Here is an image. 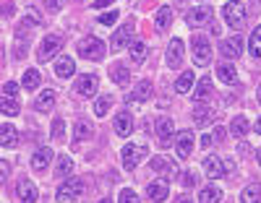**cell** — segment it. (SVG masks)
Masks as SVG:
<instances>
[{"instance_id": "1", "label": "cell", "mask_w": 261, "mask_h": 203, "mask_svg": "<svg viewBox=\"0 0 261 203\" xmlns=\"http://www.w3.org/2000/svg\"><path fill=\"white\" fill-rule=\"evenodd\" d=\"M76 50H79V57H84V60H102L107 52L102 39H97V37H84L76 44Z\"/></svg>"}, {"instance_id": "2", "label": "cell", "mask_w": 261, "mask_h": 203, "mask_svg": "<svg viewBox=\"0 0 261 203\" xmlns=\"http://www.w3.org/2000/svg\"><path fill=\"white\" fill-rule=\"evenodd\" d=\"M18 86L13 81H6L3 83V115L6 118H13L18 115Z\"/></svg>"}, {"instance_id": "3", "label": "cell", "mask_w": 261, "mask_h": 203, "mask_svg": "<svg viewBox=\"0 0 261 203\" xmlns=\"http://www.w3.org/2000/svg\"><path fill=\"white\" fill-rule=\"evenodd\" d=\"M222 16L227 21V26L241 29L243 26V18H246V6L241 3V0H230V3H225V8H222Z\"/></svg>"}, {"instance_id": "4", "label": "cell", "mask_w": 261, "mask_h": 203, "mask_svg": "<svg viewBox=\"0 0 261 203\" xmlns=\"http://www.w3.org/2000/svg\"><path fill=\"white\" fill-rule=\"evenodd\" d=\"M146 156V146H139V143H125L123 151H120V162L123 167L130 172V169H136V164Z\"/></svg>"}, {"instance_id": "5", "label": "cell", "mask_w": 261, "mask_h": 203, "mask_svg": "<svg viewBox=\"0 0 261 203\" xmlns=\"http://www.w3.org/2000/svg\"><path fill=\"white\" fill-rule=\"evenodd\" d=\"M81 193H84V183H81V180H76V177H71V180H65L63 185H58L55 198H58L60 203H71V200H76Z\"/></svg>"}, {"instance_id": "6", "label": "cell", "mask_w": 261, "mask_h": 203, "mask_svg": "<svg viewBox=\"0 0 261 203\" xmlns=\"http://www.w3.org/2000/svg\"><path fill=\"white\" fill-rule=\"evenodd\" d=\"M193 63L209 65L212 63V44L206 37H193Z\"/></svg>"}, {"instance_id": "7", "label": "cell", "mask_w": 261, "mask_h": 203, "mask_svg": "<svg viewBox=\"0 0 261 203\" xmlns=\"http://www.w3.org/2000/svg\"><path fill=\"white\" fill-rule=\"evenodd\" d=\"M134 21H128V24H123L115 34H113V42H110V50L113 52H120L123 47H125V44H130V42H134V39H130V34H134Z\"/></svg>"}, {"instance_id": "8", "label": "cell", "mask_w": 261, "mask_h": 203, "mask_svg": "<svg viewBox=\"0 0 261 203\" xmlns=\"http://www.w3.org/2000/svg\"><path fill=\"white\" fill-rule=\"evenodd\" d=\"M63 47V39L60 37H55V34H50V37H45L42 39V44H39V50H37V57L42 60V63H47L58 50Z\"/></svg>"}, {"instance_id": "9", "label": "cell", "mask_w": 261, "mask_h": 203, "mask_svg": "<svg viewBox=\"0 0 261 203\" xmlns=\"http://www.w3.org/2000/svg\"><path fill=\"white\" fill-rule=\"evenodd\" d=\"M175 154H178V159H188L191 156V151H193V133L191 130H183V133H178L175 135Z\"/></svg>"}, {"instance_id": "10", "label": "cell", "mask_w": 261, "mask_h": 203, "mask_svg": "<svg viewBox=\"0 0 261 203\" xmlns=\"http://www.w3.org/2000/svg\"><path fill=\"white\" fill-rule=\"evenodd\" d=\"M183 55H186L183 39H170V44H167V65H170V68H180Z\"/></svg>"}, {"instance_id": "11", "label": "cell", "mask_w": 261, "mask_h": 203, "mask_svg": "<svg viewBox=\"0 0 261 203\" xmlns=\"http://www.w3.org/2000/svg\"><path fill=\"white\" fill-rule=\"evenodd\" d=\"M222 55L227 60H238L243 55V37H227L222 39Z\"/></svg>"}, {"instance_id": "12", "label": "cell", "mask_w": 261, "mask_h": 203, "mask_svg": "<svg viewBox=\"0 0 261 203\" xmlns=\"http://www.w3.org/2000/svg\"><path fill=\"white\" fill-rule=\"evenodd\" d=\"M149 198L154 203H162L170 198V185L165 183V180H154V183H149Z\"/></svg>"}, {"instance_id": "13", "label": "cell", "mask_w": 261, "mask_h": 203, "mask_svg": "<svg viewBox=\"0 0 261 203\" xmlns=\"http://www.w3.org/2000/svg\"><path fill=\"white\" fill-rule=\"evenodd\" d=\"M154 130H157L160 141H162V149L172 146V143H170V141H172V120H170V118H160L157 125H154Z\"/></svg>"}, {"instance_id": "14", "label": "cell", "mask_w": 261, "mask_h": 203, "mask_svg": "<svg viewBox=\"0 0 261 203\" xmlns=\"http://www.w3.org/2000/svg\"><path fill=\"white\" fill-rule=\"evenodd\" d=\"M209 18H212V8H209V6H199V8L188 11V24H191V26L209 24Z\"/></svg>"}, {"instance_id": "15", "label": "cell", "mask_w": 261, "mask_h": 203, "mask_svg": "<svg viewBox=\"0 0 261 203\" xmlns=\"http://www.w3.org/2000/svg\"><path fill=\"white\" fill-rule=\"evenodd\" d=\"M204 172H206V177H212V180H217V177H222L225 175V167H222V159L220 156H206L204 159Z\"/></svg>"}, {"instance_id": "16", "label": "cell", "mask_w": 261, "mask_h": 203, "mask_svg": "<svg viewBox=\"0 0 261 203\" xmlns=\"http://www.w3.org/2000/svg\"><path fill=\"white\" fill-rule=\"evenodd\" d=\"M73 71H76L73 57H68V55L58 57V63H55V76H58V78H71V76H73Z\"/></svg>"}, {"instance_id": "17", "label": "cell", "mask_w": 261, "mask_h": 203, "mask_svg": "<svg viewBox=\"0 0 261 203\" xmlns=\"http://www.w3.org/2000/svg\"><path fill=\"white\" fill-rule=\"evenodd\" d=\"M18 203H37V185L32 180H24L18 185Z\"/></svg>"}, {"instance_id": "18", "label": "cell", "mask_w": 261, "mask_h": 203, "mask_svg": "<svg viewBox=\"0 0 261 203\" xmlns=\"http://www.w3.org/2000/svg\"><path fill=\"white\" fill-rule=\"evenodd\" d=\"M92 135H94L92 123L79 120V123H76V128H73V146H79V143H81V141H86V138H92Z\"/></svg>"}, {"instance_id": "19", "label": "cell", "mask_w": 261, "mask_h": 203, "mask_svg": "<svg viewBox=\"0 0 261 203\" xmlns=\"http://www.w3.org/2000/svg\"><path fill=\"white\" fill-rule=\"evenodd\" d=\"M97 86H99L97 76L86 73V76H81V78H79V94H81V97H92V94L97 92Z\"/></svg>"}, {"instance_id": "20", "label": "cell", "mask_w": 261, "mask_h": 203, "mask_svg": "<svg viewBox=\"0 0 261 203\" xmlns=\"http://www.w3.org/2000/svg\"><path fill=\"white\" fill-rule=\"evenodd\" d=\"M151 97V81H139L136 89L128 94V102H146Z\"/></svg>"}, {"instance_id": "21", "label": "cell", "mask_w": 261, "mask_h": 203, "mask_svg": "<svg viewBox=\"0 0 261 203\" xmlns=\"http://www.w3.org/2000/svg\"><path fill=\"white\" fill-rule=\"evenodd\" d=\"M115 133H118V135H123V138L134 133V118H130L128 112H120V115L115 118Z\"/></svg>"}, {"instance_id": "22", "label": "cell", "mask_w": 261, "mask_h": 203, "mask_svg": "<svg viewBox=\"0 0 261 203\" xmlns=\"http://www.w3.org/2000/svg\"><path fill=\"white\" fill-rule=\"evenodd\" d=\"M0 143H3L6 149H13L18 143V133L11 123H3V128H0Z\"/></svg>"}, {"instance_id": "23", "label": "cell", "mask_w": 261, "mask_h": 203, "mask_svg": "<svg viewBox=\"0 0 261 203\" xmlns=\"http://www.w3.org/2000/svg\"><path fill=\"white\" fill-rule=\"evenodd\" d=\"M55 92H53V89H45V92H42L39 97H37V102H34V107L39 109V112H50L53 109V104H55Z\"/></svg>"}, {"instance_id": "24", "label": "cell", "mask_w": 261, "mask_h": 203, "mask_svg": "<svg viewBox=\"0 0 261 203\" xmlns=\"http://www.w3.org/2000/svg\"><path fill=\"white\" fill-rule=\"evenodd\" d=\"M217 76H220V81L227 83V86H235L238 83V73H235V68L230 63H222L220 68H217Z\"/></svg>"}, {"instance_id": "25", "label": "cell", "mask_w": 261, "mask_h": 203, "mask_svg": "<svg viewBox=\"0 0 261 203\" xmlns=\"http://www.w3.org/2000/svg\"><path fill=\"white\" fill-rule=\"evenodd\" d=\"M50 162H53V149H39V151L32 156V167H34V169H45Z\"/></svg>"}, {"instance_id": "26", "label": "cell", "mask_w": 261, "mask_h": 203, "mask_svg": "<svg viewBox=\"0 0 261 203\" xmlns=\"http://www.w3.org/2000/svg\"><path fill=\"white\" fill-rule=\"evenodd\" d=\"M170 24H172V8L162 6V8L157 11V18H154V26H157L160 32H165V29H170Z\"/></svg>"}, {"instance_id": "27", "label": "cell", "mask_w": 261, "mask_h": 203, "mask_svg": "<svg viewBox=\"0 0 261 203\" xmlns=\"http://www.w3.org/2000/svg\"><path fill=\"white\" fill-rule=\"evenodd\" d=\"M248 120L243 118V115H238V118H232V123H230V130H232V135L235 138H246V133H248Z\"/></svg>"}, {"instance_id": "28", "label": "cell", "mask_w": 261, "mask_h": 203, "mask_svg": "<svg viewBox=\"0 0 261 203\" xmlns=\"http://www.w3.org/2000/svg\"><path fill=\"white\" fill-rule=\"evenodd\" d=\"M193 81H196L193 73H191V71H183V73L178 76V81H175V92H178V94H188L191 86H193Z\"/></svg>"}, {"instance_id": "29", "label": "cell", "mask_w": 261, "mask_h": 203, "mask_svg": "<svg viewBox=\"0 0 261 203\" xmlns=\"http://www.w3.org/2000/svg\"><path fill=\"white\" fill-rule=\"evenodd\" d=\"M248 52H251V57L261 60V26H256L251 39H248Z\"/></svg>"}, {"instance_id": "30", "label": "cell", "mask_w": 261, "mask_h": 203, "mask_svg": "<svg viewBox=\"0 0 261 203\" xmlns=\"http://www.w3.org/2000/svg\"><path fill=\"white\" fill-rule=\"evenodd\" d=\"M222 200V190L220 188H204L201 193H199V203H220Z\"/></svg>"}, {"instance_id": "31", "label": "cell", "mask_w": 261, "mask_h": 203, "mask_svg": "<svg viewBox=\"0 0 261 203\" xmlns=\"http://www.w3.org/2000/svg\"><path fill=\"white\" fill-rule=\"evenodd\" d=\"M193 120H196V125H206V123H212L214 120V109L212 107H196V112H193Z\"/></svg>"}, {"instance_id": "32", "label": "cell", "mask_w": 261, "mask_h": 203, "mask_svg": "<svg viewBox=\"0 0 261 203\" xmlns=\"http://www.w3.org/2000/svg\"><path fill=\"white\" fill-rule=\"evenodd\" d=\"M128 52H130V60L141 63V60L146 57V44H144L141 39H134V42L128 44Z\"/></svg>"}, {"instance_id": "33", "label": "cell", "mask_w": 261, "mask_h": 203, "mask_svg": "<svg viewBox=\"0 0 261 203\" xmlns=\"http://www.w3.org/2000/svg\"><path fill=\"white\" fill-rule=\"evenodd\" d=\"M261 200V185H248L241 193V203H258Z\"/></svg>"}, {"instance_id": "34", "label": "cell", "mask_w": 261, "mask_h": 203, "mask_svg": "<svg viewBox=\"0 0 261 203\" xmlns=\"http://www.w3.org/2000/svg\"><path fill=\"white\" fill-rule=\"evenodd\" d=\"M209 94H212V81H209V78H201L199 86H196V92H193V99H196V102H204Z\"/></svg>"}, {"instance_id": "35", "label": "cell", "mask_w": 261, "mask_h": 203, "mask_svg": "<svg viewBox=\"0 0 261 203\" xmlns=\"http://www.w3.org/2000/svg\"><path fill=\"white\" fill-rule=\"evenodd\" d=\"M110 76H113V81H115L118 86H128V81H130V73H128V68H120V65L110 68Z\"/></svg>"}, {"instance_id": "36", "label": "cell", "mask_w": 261, "mask_h": 203, "mask_svg": "<svg viewBox=\"0 0 261 203\" xmlns=\"http://www.w3.org/2000/svg\"><path fill=\"white\" fill-rule=\"evenodd\" d=\"M39 81H42V76H39V73L34 71V68H32V71H27V73H24V78H21V86H24L27 92H34Z\"/></svg>"}, {"instance_id": "37", "label": "cell", "mask_w": 261, "mask_h": 203, "mask_svg": "<svg viewBox=\"0 0 261 203\" xmlns=\"http://www.w3.org/2000/svg\"><path fill=\"white\" fill-rule=\"evenodd\" d=\"M151 169L162 172V175H170V172H172V162L165 159V156H154V159H151Z\"/></svg>"}, {"instance_id": "38", "label": "cell", "mask_w": 261, "mask_h": 203, "mask_svg": "<svg viewBox=\"0 0 261 203\" xmlns=\"http://www.w3.org/2000/svg\"><path fill=\"white\" fill-rule=\"evenodd\" d=\"M71 172H73L71 156H60V159H58V175H60V177H68Z\"/></svg>"}, {"instance_id": "39", "label": "cell", "mask_w": 261, "mask_h": 203, "mask_svg": "<svg viewBox=\"0 0 261 203\" xmlns=\"http://www.w3.org/2000/svg\"><path fill=\"white\" fill-rule=\"evenodd\" d=\"M110 104H113V99H110V97H102V99H97L94 112H97L99 118H105V115H107V109H110Z\"/></svg>"}, {"instance_id": "40", "label": "cell", "mask_w": 261, "mask_h": 203, "mask_svg": "<svg viewBox=\"0 0 261 203\" xmlns=\"http://www.w3.org/2000/svg\"><path fill=\"white\" fill-rule=\"evenodd\" d=\"M118 203H141V198L130 190V188H125V190H120V198H118Z\"/></svg>"}, {"instance_id": "41", "label": "cell", "mask_w": 261, "mask_h": 203, "mask_svg": "<svg viewBox=\"0 0 261 203\" xmlns=\"http://www.w3.org/2000/svg\"><path fill=\"white\" fill-rule=\"evenodd\" d=\"M63 130H65V123H63V120H55V123H53V130H50L53 141H60V138H63Z\"/></svg>"}, {"instance_id": "42", "label": "cell", "mask_w": 261, "mask_h": 203, "mask_svg": "<svg viewBox=\"0 0 261 203\" xmlns=\"http://www.w3.org/2000/svg\"><path fill=\"white\" fill-rule=\"evenodd\" d=\"M115 18H118V11H107V13H102V16H99V24L113 26V24H115Z\"/></svg>"}, {"instance_id": "43", "label": "cell", "mask_w": 261, "mask_h": 203, "mask_svg": "<svg viewBox=\"0 0 261 203\" xmlns=\"http://www.w3.org/2000/svg\"><path fill=\"white\" fill-rule=\"evenodd\" d=\"M178 180H180V185H183V188H193V185H196V177H193L191 172H180Z\"/></svg>"}, {"instance_id": "44", "label": "cell", "mask_w": 261, "mask_h": 203, "mask_svg": "<svg viewBox=\"0 0 261 203\" xmlns=\"http://www.w3.org/2000/svg\"><path fill=\"white\" fill-rule=\"evenodd\" d=\"M45 6H47L50 11H60V8H63V0H45Z\"/></svg>"}, {"instance_id": "45", "label": "cell", "mask_w": 261, "mask_h": 203, "mask_svg": "<svg viewBox=\"0 0 261 203\" xmlns=\"http://www.w3.org/2000/svg\"><path fill=\"white\" fill-rule=\"evenodd\" d=\"M113 3H115V0H94L92 8H105V6H113Z\"/></svg>"}, {"instance_id": "46", "label": "cell", "mask_w": 261, "mask_h": 203, "mask_svg": "<svg viewBox=\"0 0 261 203\" xmlns=\"http://www.w3.org/2000/svg\"><path fill=\"white\" fill-rule=\"evenodd\" d=\"M201 146H204V149H209V146H212V135H209V133H204V135H201Z\"/></svg>"}, {"instance_id": "47", "label": "cell", "mask_w": 261, "mask_h": 203, "mask_svg": "<svg viewBox=\"0 0 261 203\" xmlns=\"http://www.w3.org/2000/svg\"><path fill=\"white\" fill-rule=\"evenodd\" d=\"M253 130H256V133H258V135H261V118H258V120H256V125H253Z\"/></svg>"}, {"instance_id": "48", "label": "cell", "mask_w": 261, "mask_h": 203, "mask_svg": "<svg viewBox=\"0 0 261 203\" xmlns=\"http://www.w3.org/2000/svg\"><path fill=\"white\" fill-rule=\"evenodd\" d=\"M256 162H258V164H261V146H258V149H256Z\"/></svg>"}, {"instance_id": "49", "label": "cell", "mask_w": 261, "mask_h": 203, "mask_svg": "<svg viewBox=\"0 0 261 203\" xmlns=\"http://www.w3.org/2000/svg\"><path fill=\"white\" fill-rule=\"evenodd\" d=\"M175 203H191V200H188V198H178Z\"/></svg>"}, {"instance_id": "50", "label": "cell", "mask_w": 261, "mask_h": 203, "mask_svg": "<svg viewBox=\"0 0 261 203\" xmlns=\"http://www.w3.org/2000/svg\"><path fill=\"white\" fill-rule=\"evenodd\" d=\"M99 203H113V200H110V198H102V200H99Z\"/></svg>"}, {"instance_id": "51", "label": "cell", "mask_w": 261, "mask_h": 203, "mask_svg": "<svg viewBox=\"0 0 261 203\" xmlns=\"http://www.w3.org/2000/svg\"><path fill=\"white\" fill-rule=\"evenodd\" d=\"M258 102H261V86H258Z\"/></svg>"}]
</instances>
